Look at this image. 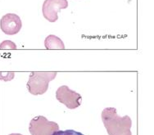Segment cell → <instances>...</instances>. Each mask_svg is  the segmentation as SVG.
Masks as SVG:
<instances>
[{"label":"cell","instance_id":"cell-8","mask_svg":"<svg viewBox=\"0 0 154 135\" xmlns=\"http://www.w3.org/2000/svg\"><path fill=\"white\" fill-rule=\"evenodd\" d=\"M52 135H85L82 133L77 132L73 129H66V130H57Z\"/></svg>","mask_w":154,"mask_h":135},{"label":"cell","instance_id":"cell-9","mask_svg":"<svg viewBox=\"0 0 154 135\" xmlns=\"http://www.w3.org/2000/svg\"><path fill=\"white\" fill-rule=\"evenodd\" d=\"M17 45L11 40H4L0 44V49H17Z\"/></svg>","mask_w":154,"mask_h":135},{"label":"cell","instance_id":"cell-4","mask_svg":"<svg viewBox=\"0 0 154 135\" xmlns=\"http://www.w3.org/2000/svg\"><path fill=\"white\" fill-rule=\"evenodd\" d=\"M56 98L59 103L64 104L71 110L76 109L81 105L82 97L80 94L71 90L68 86L62 85L57 88L56 92Z\"/></svg>","mask_w":154,"mask_h":135},{"label":"cell","instance_id":"cell-1","mask_svg":"<svg viewBox=\"0 0 154 135\" xmlns=\"http://www.w3.org/2000/svg\"><path fill=\"white\" fill-rule=\"evenodd\" d=\"M102 121L108 135H132V121L130 116L117 114L115 107H107L102 112Z\"/></svg>","mask_w":154,"mask_h":135},{"label":"cell","instance_id":"cell-3","mask_svg":"<svg viewBox=\"0 0 154 135\" xmlns=\"http://www.w3.org/2000/svg\"><path fill=\"white\" fill-rule=\"evenodd\" d=\"M57 130H59V125L56 122L48 121L43 115L33 118L29 124L31 135H52Z\"/></svg>","mask_w":154,"mask_h":135},{"label":"cell","instance_id":"cell-2","mask_svg":"<svg viewBox=\"0 0 154 135\" xmlns=\"http://www.w3.org/2000/svg\"><path fill=\"white\" fill-rule=\"evenodd\" d=\"M57 73L55 71L38 72L33 71L29 76L27 89L32 95H42L48 89L49 83L56 78Z\"/></svg>","mask_w":154,"mask_h":135},{"label":"cell","instance_id":"cell-6","mask_svg":"<svg viewBox=\"0 0 154 135\" xmlns=\"http://www.w3.org/2000/svg\"><path fill=\"white\" fill-rule=\"evenodd\" d=\"M22 27V22L19 16L14 13L4 15L0 20V28L8 35H17Z\"/></svg>","mask_w":154,"mask_h":135},{"label":"cell","instance_id":"cell-11","mask_svg":"<svg viewBox=\"0 0 154 135\" xmlns=\"http://www.w3.org/2000/svg\"><path fill=\"white\" fill-rule=\"evenodd\" d=\"M9 135H22V134H21V133H11V134H9Z\"/></svg>","mask_w":154,"mask_h":135},{"label":"cell","instance_id":"cell-5","mask_svg":"<svg viewBox=\"0 0 154 135\" xmlns=\"http://www.w3.org/2000/svg\"><path fill=\"white\" fill-rule=\"evenodd\" d=\"M67 7V0H45L42 6V13L49 22H56L58 19L57 13Z\"/></svg>","mask_w":154,"mask_h":135},{"label":"cell","instance_id":"cell-7","mask_svg":"<svg viewBox=\"0 0 154 135\" xmlns=\"http://www.w3.org/2000/svg\"><path fill=\"white\" fill-rule=\"evenodd\" d=\"M45 46L47 49H65V45L62 39L54 35H49L46 37Z\"/></svg>","mask_w":154,"mask_h":135},{"label":"cell","instance_id":"cell-10","mask_svg":"<svg viewBox=\"0 0 154 135\" xmlns=\"http://www.w3.org/2000/svg\"><path fill=\"white\" fill-rule=\"evenodd\" d=\"M14 78V73L13 72H0V79L4 80V81H10Z\"/></svg>","mask_w":154,"mask_h":135}]
</instances>
